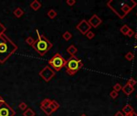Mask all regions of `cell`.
<instances>
[{
    "mask_svg": "<svg viewBox=\"0 0 137 116\" xmlns=\"http://www.w3.org/2000/svg\"><path fill=\"white\" fill-rule=\"evenodd\" d=\"M117 3L119 5V7H110L109 8L111 9L120 19H123L137 5L136 2L132 1V0H129V1H117Z\"/></svg>",
    "mask_w": 137,
    "mask_h": 116,
    "instance_id": "cell-3",
    "label": "cell"
},
{
    "mask_svg": "<svg viewBox=\"0 0 137 116\" xmlns=\"http://www.w3.org/2000/svg\"><path fill=\"white\" fill-rule=\"evenodd\" d=\"M118 92H116V91H115V90H112L111 93H110V96H111V98H112V99H115V98L118 97Z\"/></svg>",
    "mask_w": 137,
    "mask_h": 116,
    "instance_id": "cell-29",
    "label": "cell"
},
{
    "mask_svg": "<svg viewBox=\"0 0 137 116\" xmlns=\"http://www.w3.org/2000/svg\"><path fill=\"white\" fill-rule=\"evenodd\" d=\"M88 23H89V24L91 26V27H98L102 23V20H101L100 17H99L97 15H93L92 16L90 17V20H88Z\"/></svg>",
    "mask_w": 137,
    "mask_h": 116,
    "instance_id": "cell-9",
    "label": "cell"
},
{
    "mask_svg": "<svg viewBox=\"0 0 137 116\" xmlns=\"http://www.w3.org/2000/svg\"><path fill=\"white\" fill-rule=\"evenodd\" d=\"M134 57H135V56H134V54L132 53V52H128V53L125 55V58L128 60V61H132L133 59H134Z\"/></svg>",
    "mask_w": 137,
    "mask_h": 116,
    "instance_id": "cell-22",
    "label": "cell"
},
{
    "mask_svg": "<svg viewBox=\"0 0 137 116\" xmlns=\"http://www.w3.org/2000/svg\"><path fill=\"white\" fill-rule=\"evenodd\" d=\"M6 30H7V28H6V27L2 24L1 22H0V36H2V35H3L4 32H6Z\"/></svg>",
    "mask_w": 137,
    "mask_h": 116,
    "instance_id": "cell-28",
    "label": "cell"
},
{
    "mask_svg": "<svg viewBox=\"0 0 137 116\" xmlns=\"http://www.w3.org/2000/svg\"><path fill=\"white\" fill-rule=\"evenodd\" d=\"M115 116H124V114H123V113L122 112V111H117L116 113H115Z\"/></svg>",
    "mask_w": 137,
    "mask_h": 116,
    "instance_id": "cell-32",
    "label": "cell"
},
{
    "mask_svg": "<svg viewBox=\"0 0 137 116\" xmlns=\"http://www.w3.org/2000/svg\"><path fill=\"white\" fill-rule=\"evenodd\" d=\"M13 14L16 18H20V17H22L24 15V11H23V9L20 8V7H16L13 11Z\"/></svg>",
    "mask_w": 137,
    "mask_h": 116,
    "instance_id": "cell-15",
    "label": "cell"
},
{
    "mask_svg": "<svg viewBox=\"0 0 137 116\" xmlns=\"http://www.w3.org/2000/svg\"><path fill=\"white\" fill-rule=\"evenodd\" d=\"M136 15H137V14H136Z\"/></svg>",
    "mask_w": 137,
    "mask_h": 116,
    "instance_id": "cell-38",
    "label": "cell"
},
{
    "mask_svg": "<svg viewBox=\"0 0 137 116\" xmlns=\"http://www.w3.org/2000/svg\"><path fill=\"white\" fill-rule=\"evenodd\" d=\"M130 27H129V26L128 25H127V24H124L123 26H122V27L120 28V32L124 35V36H127V34H128V31L130 30Z\"/></svg>",
    "mask_w": 137,
    "mask_h": 116,
    "instance_id": "cell-20",
    "label": "cell"
},
{
    "mask_svg": "<svg viewBox=\"0 0 137 116\" xmlns=\"http://www.w3.org/2000/svg\"><path fill=\"white\" fill-rule=\"evenodd\" d=\"M55 74H56V72L49 65L45 66L39 73L40 77H41L44 81H45L46 82H49V81L55 76Z\"/></svg>",
    "mask_w": 137,
    "mask_h": 116,
    "instance_id": "cell-6",
    "label": "cell"
},
{
    "mask_svg": "<svg viewBox=\"0 0 137 116\" xmlns=\"http://www.w3.org/2000/svg\"><path fill=\"white\" fill-rule=\"evenodd\" d=\"M127 84H128L129 85L134 87V85H135L137 84V82H136L135 79H133V78H130V79L128 81V83H127Z\"/></svg>",
    "mask_w": 137,
    "mask_h": 116,
    "instance_id": "cell-27",
    "label": "cell"
},
{
    "mask_svg": "<svg viewBox=\"0 0 137 116\" xmlns=\"http://www.w3.org/2000/svg\"><path fill=\"white\" fill-rule=\"evenodd\" d=\"M41 6H42L41 3H40L38 0H34L33 2H32L30 3V7L32 9H33L34 11H38L41 7Z\"/></svg>",
    "mask_w": 137,
    "mask_h": 116,
    "instance_id": "cell-13",
    "label": "cell"
},
{
    "mask_svg": "<svg viewBox=\"0 0 137 116\" xmlns=\"http://www.w3.org/2000/svg\"><path fill=\"white\" fill-rule=\"evenodd\" d=\"M62 37H63V39L65 40V41H68V40H70L73 37V35L71 32H70L68 31H66L65 32H64L63 34H62Z\"/></svg>",
    "mask_w": 137,
    "mask_h": 116,
    "instance_id": "cell-18",
    "label": "cell"
},
{
    "mask_svg": "<svg viewBox=\"0 0 137 116\" xmlns=\"http://www.w3.org/2000/svg\"><path fill=\"white\" fill-rule=\"evenodd\" d=\"M48 107L52 110L53 112H55L60 108V104L56 100H52V101H51V103H50V105H49Z\"/></svg>",
    "mask_w": 137,
    "mask_h": 116,
    "instance_id": "cell-14",
    "label": "cell"
},
{
    "mask_svg": "<svg viewBox=\"0 0 137 116\" xmlns=\"http://www.w3.org/2000/svg\"><path fill=\"white\" fill-rule=\"evenodd\" d=\"M85 36H86V38L89 39V40H92V39L94 38L95 34H94V32H93L92 31H89L86 34H85Z\"/></svg>",
    "mask_w": 137,
    "mask_h": 116,
    "instance_id": "cell-25",
    "label": "cell"
},
{
    "mask_svg": "<svg viewBox=\"0 0 137 116\" xmlns=\"http://www.w3.org/2000/svg\"><path fill=\"white\" fill-rule=\"evenodd\" d=\"M122 112L123 113V114L125 115H128L130 114H132V112H134V108L130 105V104H127V105H125L123 109H122Z\"/></svg>",
    "mask_w": 137,
    "mask_h": 116,
    "instance_id": "cell-11",
    "label": "cell"
},
{
    "mask_svg": "<svg viewBox=\"0 0 137 116\" xmlns=\"http://www.w3.org/2000/svg\"><path fill=\"white\" fill-rule=\"evenodd\" d=\"M66 4L68 6H70V7H73V5L76 4V1H75V0H67Z\"/></svg>",
    "mask_w": 137,
    "mask_h": 116,
    "instance_id": "cell-30",
    "label": "cell"
},
{
    "mask_svg": "<svg viewBox=\"0 0 137 116\" xmlns=\"http://www.w3.org/2000/svg\"><path fill=\"white\" fill-rule=\"evenodd\" d=\"M122 88H123V86L119 84V83H116L115 85L113 86V90H115L116 92H119V91H120L122 90Z\"/></svg>",
    "mask_w": 137,
    "mask_h": 116,
    "instance_id": "cell-26",
    "label": "cell"
},
{
    "mask_svg": "<svg viewBox=\"0 0 137 116\" xmlns=\"http://www.w3.org/2000/svg\"><path fill=\"white\" fill-rule=\"evenodd\" d=\"M25 42H26L28 45H31V46H32V45L34 44V42H35V40H34L32 36H28V37L26 38Z\"/></svg>",
    "mask_w": 137,
    "mask_h": 116,
    "instance_id": "cell-23",
    "label": "cell"
},
{
    "mask_svg": "<svg viewBox=\"0 0 137 116\" xmlns=\"http://www.w3.org/2000/svg\"><path fill=\"white\" fill-rule=\"evenodd\" d=\"M35 115H36V112L32 108H27L23 113V116H35Z\"/></svg>",
    "mask_w": 137,
    "mask_h": 116,
    "instance_id": "cell-16",
    "label": "cell"
},
{
    "mask_svg": "<svg viewBox=\"0 0 137 116\" xmlns=\"http://www.w3.org/2000/svg\"><path fill=\"white\" fill-rule=\"evenodd\" d=\"M65 62L66 60L61 56V54H60L59 53H56L48 61V65L56 72V71H61V69L65 67Z\"/></svg>",
    "mask_w": 137,
    "mask_h": 116,
    "instance_id": "cell-5",
    "label": "cell"
},
{
    "mask_svg": "<svg viewBox=\"0 0 137 116\" xmlns=\"http://www.w3.org/2000/svg\"><path fill=\"white\" fill-rule=\"evenodd\" d=\"M37 34V39L35 40L32 47L35 49L40 56H44L48 52L53 48V44L45 37L44 35H41L39 31L36 30Z\"/></svg>",
    "mask_w": 137,
    "mask_h": 116,
    "instance_id": "cell-2",
    "label": "cell"
},
{
    "mask_svg": "<svg viewBox=\"0 0 137 116\" xmlns=\"http://www.w3.org/2000/svg\"><path fill=\"white\" fill-rule=\"evenodd\" d=\"M134 36H135V40H137V32H136V33H135V34L134 35Z\"/></svg>",
    "mask_w": 137,
    "mask_h": 116,
    "instance_id": "cell-35",
    "label": "cell"
},
{
    "mask_svg": "<svg viewBox=\"0 0 137 116\" xmlns=\"http://www.w3.org/2000/svg\"><path fill=\"white\" fill-rule=\"evenodd\" d=\"M19 108L21 110V111H25V110L27 109V103H25L24 102H19Z\"/></svg>",
    "mask_w": 137,
    "mask_h": 116,
    "instance_id": "cell-24",
    "label": "cell"
},
{
    "mask_svg": "<svg viewBox=\"0 0 137 116\" xmlns=\"http://www.w3.org/2000/svg\"><path fill=\"white\" fill-rule=\"evenodd\" d=\"M18 49V46L5 34L0 36V63L3 64Z\"/></svg>",
    "mask_w": 137,
    "mask_h": 116,
    "instance_id": "cell-1",
    "label": "cell"
},
{
    "mask_svg": "<svg viewBox=\"0 0 137 116\" xmlns=\"http://www.w3.org/2000/svg\"><path fill=\"white\" fill-rule=\"evenodd\" d=\"M15 111L5 101L0 104V116H15Z\"/></svg>",
    "mask_w": 137,
    "mask_h": 116,
    "instance_id": "cell-7",
    "label": "cell"
},
{
    "mask_svg": "<svg viewBox=\"0 0 137 116\" xmlns=\"http://www.w3.org/2000/svg\"><path fill=\"white\" fill-rule=\"evenodd\" d=\"M41 109L42 110V111H44V113L46 114L47 116H50L51 114L53 113V111H52V110H51L49 107H41Z\"/></svg>",
    "mask_w": 137,
    "mask_h": 116,
    "instance_id": "cell-21",
    "label": "cell"
},
{
    "mask_svg": "<svg viewBox=\"0 0 137 116\" xmlns=\"http://www.w3.org/2000/svg\"><path fill=\"white\" fill-rule=\"evenodd\" d=\"M135 35V32L132 30V29H130V30L128 31V34H127V36H128V37H132V36H133Z\"/></svg>",
    "mask_w": 137,
    "mask_h": 116,
    "instance_id": "cell-31",
    "label": "cell"
},
{
    "mask_svg": "<svg viewBox=\"0 0 137 116\" xmlns=\"http://www.w3.org/2000/svg\"><path fill=\"white\" fill-rule=\"evenodd\" d=\"M80 116H87L86 114H82L81 115H80Z\"/></svg>",
    "mask_w": 137,
    "mask_h": 116,
    "instance_id": "cell-36",
    "label": "cell"
},
{
    "mask_svg": "<svg viewBox=\"0 0 137 116\" xmlns=\"http://www.w3.org/2000/svg\"><path fill=\"white\" fill-rule=\"evenodd\" d=\"M47 15L49 17L51 20H53V19L56 18V16H57V12H56V11L55 10H53V9H50V10L48 11Z\"/></svg>",
    "mask_w": 137,
    "mask_h": 116,
    "instance_id": "cell-17",
    "label": "cell"
},
{
    "mask_svg": "<svg viewBox=\"0 0 137 116\" xmlns=\"http://www.w3.org/2000/svg\"><path fill=\"white\" fill-rule=\"evenodd\" d=\"M82 67L83 62L77 56H70L68 60H66L65 65L66 73L70 76L75 75Z\"/></svg>",
    "mask_w": 137,
    "mask_h": 116,
    "instance_id": "cell-4",
    "label": "cell"
},
{
    "mask_svg": "<svg viewBox=\"0 0 137 116\" xmlns=\"http://www.w3.org/2000/svg\"><path fill=\"white\" fill-rule=\"evenodd\" d=\"M122 90H123V92L125 94L128 95V96H129L130 94H132V93L134 92L135 89H134V87L129 85L128 84H126L124 86H123Z\"/></svg>",
    "mask_w": 137,
    "mask_h": 116,
    "instance_id": "cell-10",
    "label": "cell"
},
{
    "mask_svg": "<svg viewBox=\"0 0 137 116\" xmlns=\"http://www.w3.org/2000/svg\"><path fill=\"white\" fill-rule=\"evenodd\" d=\"M136 98H137V94H136Z\"/></svg>",
    "mask_w": 137,
    "mask_h": 116,
    "instance_id": "cell-37",
    "label": "cell"
},
{
    "mask_svg": "<svg viewBox=\"0 0 137 116\" xmlns=\"http://www.w3.org/2000/svg\"><path fill=\"white\" fill-rule=\"evenodd\" d=\"M127 116H137V113H135V112L134 111V112H132V114H128V115H127Z\"/></svg>",
    "mask_w": 137,
    "mask_h": 116,
    "instance_id": "cell-33",
    "label": "cell"
},
{
    "mask_svg": "<svg viewBox=\"0 0 137 116\" xmlns=\"http://www.w3.org/2000/svg\"><path fill=\"white\" fill-rule=\"evenodd\" d=\"M66 52L67 53L70 54L71 56H75V55L77 54V49L75 45H73V44H71L66 49Z\"/></svg>",
    "mask_w": 137,
    "mask_h": 116,
    "instance_id": "cell-12",
    "label": "cell"
},
{
    "mask_svg": "<svg viewBox=\"0 0 137 116\" xmlns=\"http://www.w3.org/2000/svg\"><path fill=\"white\" fill-rule=\"evenodd\" d=\"M51 101L49 98H45V99H44L41 102V107H48L50 103H51Z\"/></svg>",
    "mask_w": 137,
    "mask_h": 116,
    "instance_id": "cell-19",
    "label": "cell"
},
{
    "mask_svg": "<svg viewBox=\"0 0 137 116\" xmlns=\"http://www.w3.org/2000/svg\"><path fill=\"white\" fill-rule=\"evenodd\" d=\"M3 101H4V100H3V98L1 96H0V104H1V102H3Z\"/></svg>",
    "mask_w": 137,
    "mask_h": 116,
    "instance_id": "cell-34",
    "label": "cell"
},
{
    "mask_svg": "<svg viewBox=\"0 0 137 116\" xmlns=\"http://www.w3.org/2000/svg\"><path fill=\"white\" fill-rule=\"evenodd\" d=\"M76 29L78 30L80 32H81L82 35H85L89 31H90L91 29V26L89 24V23L87 20H82L79 22V24L76 26Z\"/></svg>",
    "mask_w": 137,
    "mask_h": 116,
    "instance_id": "cell-8",
    "label": "cell"
}]
</instances>
